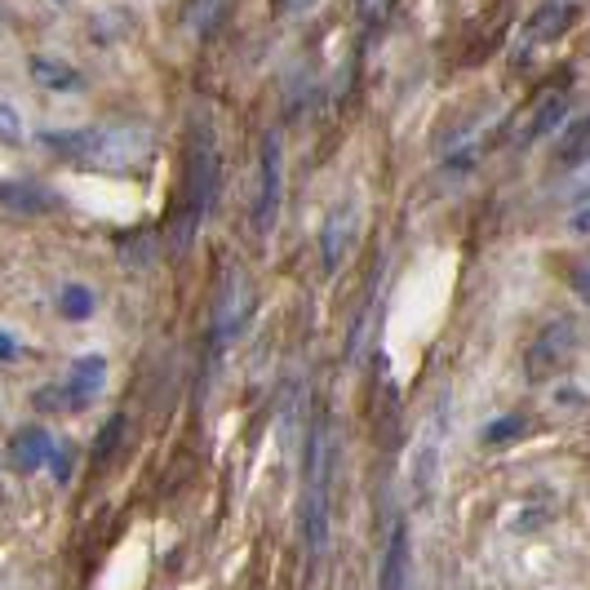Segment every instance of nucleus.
Segmentation results:
<instances>
[{"mask_svg": "<svg viewBox=\"0 0 590 590\" xmlns=\"http://www.w3.org/2000/svg\"><path fill=\"white\" fill-rule=\"evenodd\" d=\"M54 453V439L45 426H23L10 435V448H5V461L19 470V476H32V470H41Z\"/></svg>", "mask_w": 590, "mask_h": 590, "instance_id": "10", "label": "nucleus"}, {"mask_svg": "<svg viewBox=\"0 0 590 590\" xmlns=\"http://www.w3.org/2000/svg\"><path fill=\"white\" fill-rule=\"evenodd\" d=\"M524 431H528V418H524V413H506V418H498V422H489V426L480 431V444L498 448V444H511V439H520Z\"/></svg>", "mask_w": 590, "mask_h": 590, "instance_id": "16", "label": "nucleus"}, {"mask_svg": "<svg viewBox=\"0 0 590 590\" xmlns=\"http://www.w3.org/2000/svg\"><path fill=\"white\" fill-rule=\"evenodd\" d=\"M27 71H32V80H36L41 89H54V93H76V89H85V76H80L76 67H67V63H58V58H45V54H32V58H27Z\"/></svg>", "mask_w": 590, "mask_h": 590, "instance_id": "12", "label": "nucleus"}, {"mask_svg": "<svg viewBox=\"0 0 590 590\" xmlns=\"http://www.w3.org/2000/svg\"><path fill=\"white\" fill-rule=\"evenodd\" d=\"M93 307H98V298H93L89 285H63V293H58V311H63V320H89Z\"/></svg>", "mask_w": 590, "mask_h": 590, "instance_id": "15", "label": "nucleus"}, {"mask_svg": "<svg viewBox=\"0 0 590 590\" xmlns=\"http://www.w3.org/2000/svg\"><path fill=\"white\" fill-rule=\"evenodd\" d=\"M572 231L586 235V196H577V209H572Z\"/></svg>", "mask_w": 590, "mask_h": 590, "instance_id": "23", "label": "nucleus"}, {"mask_svg": "<svg viewBox=\"0 0 590 590\" xmlns=\"http://www.w3.org/2000/svg\"><path fill=\"white\" fill-rule=\"evenodd\" d=\"M125 426H130V418L125 413H111V422L102 426V435L93 439V461H107L111 453H115V444L125 439Z\"/></svg>", "mask_w": 590, "mask_h": 590, "instance_id": "17", "label": "nucleus"}, {"mask_svg": "<svg viewBox=\"0 0 590 590\" xmlns=\"http://www.w3.org/2000/svg\"><path fill=\"white\" fill-rule=\"evenodd\" d=\"M572 19H577L572 5H542V10L528 19V36H533V41H555Z\"/></svg>", "mask_w": 590, "mask_h": 590, "instance_id": "14", "label": "nucleus"}, {"mask_svg": "<svg viewBox=\"0 0 590 590\" xmlns=\"http://www.w3.org/2000/svg\"><path fill=\"white\" fill-rule=\"evenodd\" d=\"M36 143L45 152H54L80 169H98V174H130L152 160V130L130 125V121L85 125V130H45Z\"/></svg>", "mask_w": 590, "mask_h": 590, "instance_id": "1", "label": "nucleus"}, {"mask_svg": "<svg viewBox=\"0 0 590 590\" xmlns=\"http://www.w3.org/2000/svg\"><path fill=\"white\" fill-rule=\"evenodd\" d=\"M218 147H213V130L209 125H191V143H187V182H182V204L174 213V226H169V249L174 254H187L200 222L209 218L213 200H218Z\"/></svg>", "mask_w": 590, "mask_h": 590, "instance_id": "3", "label": "nucleus"}, {"mask_svg": "<svg viewBox=\"0 0 590 590\" xmlns=\"http://www.w3.org/2000/svg\"><path fill=\"white\" fill-rule=\"evenodd\" d=\"M564 115H568V98H564V89H550V93H542L537 98V107H533V121L524 125V143H537V138H546V134H555L559 125H564Z\"/></svg>", "mask_w": 590, "mask_h": 590, "instance_id": "13", "label": "nucleus"}, {"mask_svg": "<svg viewBox=\"0 0 590 590\" xmlns=\"http://www.w3.org/2000/svg\"><path fill=\"white\" fill-rule=\"evenodd\" d=\"M586 160V121H572L568 134H564V152H559V165H581Z\"/></svg>", "mask_w": 590, "mask_h": 590, "instance_id": "18", "label": "nucleus"}, {"mask_svg": "<svg viewBox=\"0 0 590 590\" xmlns=\"http://www.w3.org/2000/svg\"><path fill=\"white\" fill-rule=\"evenodd\" d=\"M102 382H107V360L98 356V350H89V356H76V360L67 365V378H63V382L41 387L32 404H36L41 413H80V409H89V404L98 400Z\"/></svg>", "mask_w": 590, "mask_h": 590, "instance_id": "4", "label": "nucleus"}, {"mask_svg": "<svg viewBox=\"0 0 590 590\" xmlns=\"http://www.w3.org/2000/svg\"><path fill=\"white\" fill-rule=\"evenodd\" d=\"M0 209H5V213H27V218H36V213L58 209V196H54L49 187L32 182V178H10V182H0Z\"/></svg>", "mask_w": 590, "mask_h": 590, "instance_id": "11", "label": "nucleus"}, {"mask_svg": "<svg viewBox=\"0 0 590 590\" xmlns=\"http://www.w3.org/2000/svg\"><path fill=\"white\" fill-rule=\"evenodd\" d=\"M49 461H54V466H49V470H54V480L67 485V480H71V448H54Z\"/></svg>", "mask_w": 590, "mask_h": 590, "instance_id": "21", "label": "nucleus"}, {"mask_svg": "<svg viewBox=\"0 0 590 590\" xmlns=\"http://www.w3.org/2000/svg\"><path fill=\"white\" fill-rule=\"evenodd\" d=\"M350 235H356V200H337L324 218V231H320V267L333 276L342 267V254L350 245Z\"/></svg>", "mask_w": 590, "mask_h": 590, "instance_id": "8", "label": "nucleus"}, {"mask_svg": "<svg viewBox=\"0 0 590 590\" xmlns=\"http://www.w3.org/2000/svg\"><path fill=\"white\" fill-rule=\"evenodd\" d=\"M0 143H10V147L23 143V115L10 102H0Z\"/></svg>", "mask_w": 590, "mask_h": 590, "instance_id": "19", "label": "nucleus"}, {"mask_svg": "<svg viewBox=\"0 0 590 590\" xmlns=\"http://www.w3.org/2000/svg\"><path fill=\"white\" fill-rule=\"evenodd\" d=\"M413 577V550H409V528L404 520L391 524L387 550H382V572H378V590H409Z\"/></svg>", "mask_w": 590, "mask_h": 590, "instance_id": "9", "label": "nucleus"}, {"mask_svg": "<svg viewBox=\"0 0 590 590\" xmlns=\"http://www.w3.org/2000/svg\"><path fill=\"white\" fill-rule=\"evenodd\" d=\"M222 19H226V5H191V10H187V23H191L200 36H209L213 23H222Z\"/></svg>", "mask_w": 590, "mask_h": 590, "instance_id": "20", "label": "nucleus"}, {"mask_svg": "<svg viewBox=\"0 0 590 590\" xmlns=\"http://www.w3.org/2000/svg\"><path fill=\"white\" fill-rule=\"evenodd\" d=\"M577 346H581V324H577L572 315L550 320V324L533 337V346L524 350V374H528V382H546V378H555L564 365H572Z\"/></svg>", "mask_w": 590, "mask_h": 590, "instance_id": "5", "label": "nucleus"}, {"mask_svg": "<svg viewBox=\"0 0 590 590\" xmlns=\"http://www.w3.org/2000/svg\"><path fill=\"white\" fill-rule=\"evenodd\" d=\"M0 360H5V365L19 360V342H14L10 333H0Z\"/></svg>", "mask_w": 590, "mask_h": 590, "instance_id": "22", "label": "nucleus"}, {"mask_svg": "<svg viewBox=\"0 0 590 590\" xmlns=\"http://www.w3.org/2000/svg\"><path fill=\"white\" fill-rule=\"evenodd\" d=\"M280 196H285V147L280 134H263V156H258V200H254V226L267 235L280 218Z\"/></svg>", "mask_w": 590, "mask_h": 590, "instance_id": "7", "label": "nucleus"}, {"mask_svg": "<svg viewBox=\"0 0 590 590\" xmlns=\"http://www.w3.org/2000/svg\"><path fill=\"white\" fill-rule=\"evenodd\" d=\"M333 470H337V426L329 413H320L311 422V435H307V470H302V542H307L311 564H320L324 546H329Z\"/></svg>", "mask_w": 590, "mask_h": 590, "instance_id": "2", "label": "nucleus"}, {"mask_svg": "<svg viewBox=\"0 0 590 590\" xmlns=\"http://www.w3.org/2000/svg\"><path fill=\"white\" fill-rule=\"evenodd\" d=\"M249 311H254V285H249V271H245V267H231V271L222 276L218 302H213V324H209L213 346H231L235 337H241L245 324H249Z\"/></svg>", "mask_w": 590, "mask_h": 590, "instance_id": "6", "label": "nucleus"}]
</instances>
